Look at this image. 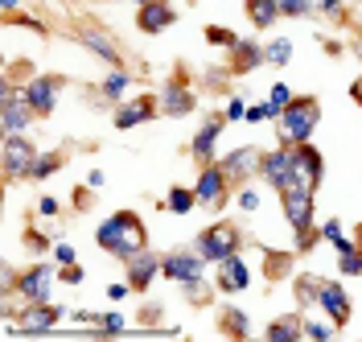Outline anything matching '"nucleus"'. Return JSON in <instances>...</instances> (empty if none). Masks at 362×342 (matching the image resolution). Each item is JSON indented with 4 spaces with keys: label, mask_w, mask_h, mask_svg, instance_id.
I'll return each mask as SVG.
<instances>
[{
    "label": "nucleus",
    "mask_w": 362,
    "mask_h": 342,
    "mask_svg": "<svg viewBox=\"0 0 362 342\" xmlns=\"http://www.w3.org/2000/svg\"><path fill=\"white\" fill-rule=\"evenodd\" d=\"M288 58H293V42L288 38H272L264 46V62H272V67H284Z\"/></svg>",
    "instance_id": "31"
},
{
    "label": "nucleus",
    "mask_w": 362,
    "mask_h": 342,
    "mask_svg": "<svg viewBox=\"0 0 362 342\" xmlns=\"http://www.w3.org/2000/svg\"><path fill=\"white\" fill-rule=\"evenodd\" d=\"M305 334H309V338H317V342L334 338V330H329V326H321V321H305Z\"/></svg>",
    "instance_id": "39"
},
{
    "label": "nucleus",
    "mask_w": 362,
    "mask_h": 342,
    "mask_svg": "<svg viewBox=\"0 0 362 342\" xmlns=\"http://www.w3.org/2000/svg\"><path fill=\"white\" fill-rule=\"evenodd\" d=\"M181 293H185V301H189V305H210V301H214V289L206 285V276H198V280H185V285H181Z\"/></svg>",
    "instance_id": "29"
},
{
    "label": "nucleus",
    "mask_w": 362,
    "mask_h": 342,
    "mask_svg": "<svg viewBox=\"0 0 362 342\" xmlns=\"http://www.w3.org/2000/svg\"><path fill=\"white\" fill-rule=\"evenodd\" d=\"M321 239H329V244L338 248V256H341V251H350V248H358L354 239H346V231H341V223H338V219H329V223L321 227Z\"/></svg>",
    "instance_id": "34"
},
{
    "label": "nucleus",
    "mask_w": 362,
    "mask_h": 342,
    "mask_svg": "<svg viewBox=\"0 0 362 342\" xmlns=\"http://www.w3.org/2000/svg\"><path fill=\"white\" fill-rule=\"evenodd\" d=\"M317 305L329 314L334 330H341V326L350 321V297H346V289L334 285V280H317Z\"/></svg>",
    "instance_id": "14"
},
{
    "label": "nucleus",
    "mask_w": 362,
    "mask_h": 342,
    "mask_svg": "<svg viewBox=\"0 0 362 342\" xmlns=\"http://www.w3.org/2000/svg\"><path fill=\"white\" fill-rule=\"evenodd\" d=\"M54 256H58V264H74V248H70V244H58Z\"/></svg>",
    "instance_id": "46"
},
{
    "label": "nucleus",
    "mask_w": 362,
    "mask_h": 342,
    "mask_svg": "<svg viewBox=\"0 0 362 342\" xmlns=\"http://www.w3.org/2000/svg\"><path fill=\"white\" fill-rule=\"evenodd\" d=\"M259 67H264V46L255 38H239L230 46V70L235 74H251V70H259Z\"/></svg>",
    "instance_id": "22"
},
{
    "label": "nucleus",
    "mask_w": 362,
    "mask_h": 342,
    "mask_svg": "<svg viewBox=\"0 0 362 342\" xmlns=\"http://www.w3.org/2000/svg\"><path fill=\"white\" fill-rule=\"evenodd\" d=\"M317 280H321V276H309V273L296 276V301H300V314H305L309 305H317Z\"/></svg>",
    "instance_id": "32"
},
{
    "label": "nucleus",
    "mask_w": 362,
    "mask_h": 342,
    "mask_svg": "<svg viewBox=\"0 0 362 342\" xmlns=\"http://www.w3.org/2000/svg\"><path fill=\"white\" fill-rule=\"evenodd\" d=\"M95 244L128 264L136 251H144V223L136 219L132 210H115L112 219H103V227L95 231Z\"/></svg>",
    "instance_id": "1"
},
{
    "label": "nucleus",
    "mask_w": 362,
    "mask_h": 342,
    "mask_svg": "<svg viewBox=\"0 0 362 342\" xmlns=\"http://www.w3.org/2000/svg\"><path fill=\"white\" fill-rule=\"evenodd\" d=\"M354 244H358V248H362V223H358V231H354Z\"/></svg>",
    "instance_id": "55"
},
{
    "label": "nucleus",
    "mask_w": 362,
    "mask_h": 342,
    "mask_svg": "<svg viewBox=\"0 0 362 342\" xmlns=\"http://www.w3.org/2000/svg\"><path fill=\"white\" fill-rule=\"evenodd\" d=\"M223 330L230 334V338H247L251 334V321L243 309H223Z\"/></svg>",
    "instance_id": "30"
},
{
    "label": "nucleus",
    "mask_w": 362,
    "mask_h": 342,
    "mask_svg": "<svg viewBox=\"0 0 362 342\" xmlns=\"http://www.w3.org/2000/svg\"><path fill=\"white\" fill-rule=\"evenodd\" d=\"M74 42L78 46H87L95 58H103L107 67H124V54L115 46V38L103 29V25H78V33H74Z\"/></svg>",
    "instance_id": "9"
},
{
    "label": "nucleus",
    "mask_w": 362,
    "mask_h": 342,
    "mask_svg": "<svg viewBox=\"0 0 362 342\" xmlns=\"http://www.w3.org/2000/svg\"><path fill=\"white\" fill-rule=\"evenodd\" d=\"M255 206H259V194L255 190H243L239 194V210H255Z\"/></svg>",
    "instance_id": "45"
},
{
    "label": "nucleus",
    "mask_w": 362,
    "mask_h": 342,
    "mask_svg": "<svg viewBox=\"0 0 362 342\" xmlns=\"http://www.w3.org/2000/svg\"><path fill=\"white\" fill-rule=\"evenodd\" d=\"M165 206H169L173 215H189V210L198 206V194H194V190H185V186H173V190H169V198H165Z\"/></svg>",
    "instance_id": "28"
},
{
    "label": "nucleus",
    "mask_w": 362,
    "mask_h": 342,
    "mask_svg": "<svg viewBox=\"0 0 362 342\" xmlns=\"http://www.w3.org/2000/svg\"><path fill=\"white\" fill-rule=\"evenodd\" d=\"M317 8H321L325 17H334V21H341V17H346V8H341V0H321Z\"/></svg>",
    "instance_id": "42"
},
{
    "label": "nucleus",
    "mask_w": 362,
    "mask_h": 342,
    "mask_svg": "<svg viewBox=\"0 0 362 342\" xmlns=\"http://www.w3.org/2000/svg\"><path fill=\"white\" fill-rule=\"evenodd\" d=\"M341 273L346 276H362V248L341 251Z\"/></svg>",
    "instance_id": "38"
},
{
    "label": "nucleus",
    "mask_w": 362,
    "mask_h": 342,
    "mask_svg": "<svg viewBox=\"0 0 362 342\" xmlns=\"http://www.w3.org/2000/svg\"><path fill=\"white\" fill-rule=\"evenodd\" d=\"M259 178H268V186H276L280 194H288L296 186H305V178L296 173V153L288 144H280V149H272L268 157L259 161ZM309 190V186H305Z\"/></svg>",
    "instance_id": "5"
},
{
    "label": "nucleus",
    "mask_w": 362,
    "mask_h": 342,
    "mask_svg": "<svg viewBox=\"0 0 362 342\" xmlns=\"http://www.w3.org/2000/svg\"><path fill=\"white\" fill-rule=\"evenodd\" d=\"M259 161H264V153L259 149H235V153H226L218 165H223V173L230 178V182H247L251 173H259Z\"/></svg>",
    "instance_id": "17"
},
{
    "label": "nucleus",
    "mask_w": 362,
    "mask_h": 342,
    "mask_svg": "<svg viewBox=\"0 0 362 342\" xmlns=\"http://www.w3.org/2000/svg\"><path fill=\"white\" fill-rule=\"evenodd\" d=\"M210 46H223V50H230L235 42H239V33L235 29H226V25H206V33H202Z\"/></svg>",
    "instance_id": "35"
},
{
    "label": "nucleus",
    "mask_w": 362,
    "mask_h": 342,
    "mask_svg": "<svg viewBox=\"0 0 362 342\" xmlns=\"http://www.w3.org/2000/svg\"><path fill=\"white\" fill-rule=\"evenodd\" d=\"M160 276V256L157 251H136L132 260H128V285H132V293H144L153 280Z\"/></svg>",
    "instance_id": "16"
},
{
    "label": "nucleus",
    "mask_w": 362,
    "mask_h": 342,
    "mask_svg": "<svg viewBox=\"0 0 362 342\" xmlns=\"http://www.w3.org/2000/svg\"><path fill=\"white\" fill-rule=\"evenodd\" d=\"M107 293H112V301H124V297L132 293V285H112V289H107Z\"/></svg>",
    "instance_id": "50"
},
{
    "label": "nucleus",
    "mask_w": 362,
    "mask_h": 342,
    "mask_svg": "<svg viewBox=\"0 0 362 342\" xmlns=\"http://www.w3.org/2000/svg\"><path fill=\"white\" fill-rule=\"evenodd\" d=\"M218 132H223V120H206L202 128L194 132V140H189V153H194V161H198V165H210Z\"/></svg>",
    "instance_id": "23"
},
{
    "label": "nucleus",
    "mask_w": 362,
    "mask_h": 342,
    "mask_svg": "<svg viewBox=\"0 0 362 342\" xmlns=\"http://www.w3.org/2000/svg\"><path fill=\"white\" fill-rule=\"evenodd\" d=\"M132 4H148V0H132Z\"/></svg>",
    "instance_id": "56"
},
{
    "label": "nucleus",
    "mask_w": 362,
    "mask_h": 342,
    "mask_svg": "<svg viewBox=\"0 0 362 342\" xmlns=\"http://www.w3.org/2000/svg\"><path fill=\"white\" fill-rule=\"evenodd\" d=\"M223 120H247V108H243V99H230L223 108Z\"/></svg>",
    "instance_id": "41"
},
{
    "label": "nucleus",
    "mask_w": 362,
    "mask_h": 342,
    "mask_svg": "<svg viewBox=\"0 0 362 342\" xmlns=\"http://www.w3.org/2000/svg\"><path fill=\"white\" fill-rule=\"evenodd\" d=\"M66 87V79L62 74H37V79H29L25 83V99H29V108L37 115H49L54 112V103H58V91Z\"/></svg>",
    "instance_id": "10"
},
{
    "label": "nucleus",
    "mask_w": 362,
    "mask_h": 342,
    "mask_svg": "<svg viewBox=\"0 0 362 342\" xmlns=\"http://www.w3.org/2000/svg\"><path fill=\"white\" fill-rule=\"evenodd\" d=\"M74 206H78V210H87V186H83V190H78V194H74Z\"/></svg>",
    "instance_id": "52"
},
{
    "label": "nucleus",
    "mask_w": 362,
    "mask_h": 342,
    "mask_svg": "<svg viewBox=\"0 0 362 342\" xmlns=\"http://www.w3.org/2000/svg\"><path fill=\"white\" fill-rule=\"evenodd\" d=\"M25 244H29V248H49V244H45V235H37V231H29V235H25Z\"/></svg>",
    "instance_id": "49"
},
{
    "label": "nucleus",
    "mask_w": 362,
    "mask_h": 342,
    "mask_svg": "<svg viewBox=\"0 0 362 342\" xmlns=\"http://www.w3.org/2000/svg\"><path fill=\"white\" fill-rule=\"evenodd\" d=\"M284 198V219H288V227L296 231V251H309L321 239V227L313 223V190H305V186H296L288 194H280Z\"/></svg>",
    "instance_id": "3"
},
{
    "label": "nucleus",
    "mask_w": 362,
    "mask_h": 342,
    "mask_svg": "<svg viewBox=\"0 0 362 342\" xmlns=\"http://www.w3.org/2000/svg\"><path fill=\"white\" fill-rule=\"evenodd\" d=\"M0 128H4V137H21L25 128L37 120V112L29 108V99L25 95H17L13 87H0Z\"/></svg>",
    "instance_id": "7"
},
{
    "label": "nucleus",
    "mask_w": 362,
    "mask_h": 342,
    "mask_svg": "<svg viewBox=\"0 0 362 342\" xmlns=\"http://www.w3.org/2000/svg\"><path fill=\"white\" fill-rule=\"evenodd\" d=\"M300 334H305V314H288L268 326V342H296Z\"/></svg>",
    "instance_id": "26"
},
{
    "label": "nucleus",
    "mask_w": 362,
    "mask_h": 342,
    "mask_svg": "<svg viewBox=\"0 0 362 342\" xmlns=\"http://www.w3.org/2000/svg\"><path fill=\"white\" fill-rule=\"evenodd\" d=\"M296 264V251H276V248H264V276L268 280H284L293 273Z\"/></svg>",
    "instance_id": "27"
},
{
    "label": "nucleus",
    "mask_w": 362,
    "mask_h": 342,
    "mask_svg": "<svg viewBox=\"0 0 362 342\" xmlns=\"http://www.w3.org/2000/svg\"><path fill=\"white\" fill-rule=\"evenodd\" d=\"M13 25H21V29H33V33H45V25L37 17H29V13H13Z\"/></svg>",
    "instance_id": "40"
},
{
    "label": "nucleus",
    "mask_w": 362,
    "mask_h": 342,
    "mask_svg": "<svg viewBox=\"0 0 362 342\" xmlns=\"http://www.w3.org/2000/svg\"><path fill=\"white\" fill-rule=\"evenodd\" d=\"M157 103H160V115H173V120H177V115H189L198 108V95L185 87V74H173V79L160 87Z\"/></svg>",
    "instance_id": "13"
},
{
    "label": "nucleus",
    "mask_w": 362,
    "mask_h": 342,
    "mask_svg": "<svg viewBox=\"0 0 362 342\" xmlns=\"http://www.w3.org/2000/svg\"><path fill=\"white\" fill-rule=\"evenodd\" d=\"M62 280H66V285H83V268H78V264H66V268H62Z\"/></svg>",
    "instance_id": "44"
},
{
    "label": "nucleus",
    "mask_w": 362,
    "mask_h": 342,
    "mask_svg": "<svg viewBox=\"0 0 362 342\" xmlns=\"http://www.w3.org/2000/svg\"><path fill=\"white\" fill-rule=\"evenodd\" d=\"M247 21L259 33H268L272 25L280 21V0H247Z\"/></svg>",
    "instance_id": "24"
},
{
    "label": "nucleus",
    "mask_w": 362,
    "mask_h": 342,
    "mask_svg": "<svg viewBox=\"0 0 362 342\" xmlns=\"http://www.w3.org/2000/svg\"><path fill=\"white\" fill-rule=\"evenodd\" d=\"M243 227H235V223H214V227H206V231H198V239H194V251L202 256L206 264L214 260H223V256H230V251H239L243 248Z\"/></svg>",
    "instance_id": "4"
},
{
    "label": "nucleus",
    "mask_w": 362,
    "mask_h": 342,
    "mask_svg": "<svg viewBox=\"0 0 362 342\" xmlns=\"http://www.w3.org/2000/svg\"><path fill=\"white\" fill-rule=\"evenodd\" d=\"M317 120H321V103H317L313 95H293L288 99V108L280 112V144H305V140L313 137Z\"/></svg>",
    "instance_id": "2"
},
{
    "label": "nucleus",
    "mask_w": 362,
    "mask_h": 342,
    "mask_svg": "<svg viewBox=\"0 0 362 342\" xmlns=\"http://www.w3.org/2000/svg\"><path fill=\"white\" fill-rule=\"evenodd\" d=\"M132 70H124V67H112L107 70V74H103V83H99V95H103V99H107V103H119V95L128 91V87H132Z\"/></svg>",
    "instance_id": "25"
},
{
    "label": "nucleus",
    "mask_w": 362,
    "mask_h": 342,
    "mask_svg": "<svg viewBox=\"0 0 362 342\" xmlns=\"http://www.w3.org/2000/svg\"><path fill=\"white\" fill-rule=\"evenodd\" d=\"M313 0H280V17H309Z\"/></svg>",
    "instance_id": "37"
},
{
    "label": "nucleus",
    "mask_w": 362,
    "mask_h": 342,
    "mask_svg": "<svg viewBox=\"0 0 362 342\" xmlns=\"http://www.w3.org/2000/svg\"><path fill=\"white\" fill-rule=\"evenodd\" d=\"M288 99H293V91H288L284 83H276V87H272V103H276V108H288Z\"/></svg>",
    "instance_id": "43"
},
{
    "label": "nucleus",
    "mask_w": 362,
    "mask_h": 342,
    "mask_svg": "<svg viewBox=\"0 0 362 342\" xmlns=\"http://www.w3.org/2000/svg\"><path fill=\"white\" fill-rule=\"evenodd\" d=\"M153 115H160V103H157V99H148V95H140L136 103H119L112 120H115V128H124V132H128V128H136V124H148Z\"/></svg>",
    "instance_id": "18"
},
{
    "label": "nucleus",
    "mask_w": 362,
    "mask_h": 342,
    "mask_svg": "<svg viewBox=\"0 0 362 342\" xmlns=\"http://www.w3.org/2000/svg\"><path fill=\"white\" fill-rule=\"evenodd\" d=\"M49 285H54V268L49 264H33L17 276V297L21 301H49Z\"/></svg>",
    "instance_id": "15"
},
{
    "label": "nucleus",
    "mask_w": 362,
    "mask_h": 342,
    "mask_svg": "<svg viewBox=\"0 0 362 342\" xmlns=\"http://www.w3.org/2000/svg\"><path fill=\"white\" fill-rule=\"evenodd\" d=\"M124 326H128V321L119 318V314H99V330H103V338H119Z\"/></svg>",
    "instance_id": "36"
},
{
    "label": "nucleus",
    "mask_w": 362,
    "mask_h": 342,
    "mask_svg": "<svg viewBox=\"0 0 362 342\" xmlns=\"http://www.w3.org/2000/svg\"><path fill=\"white\" fill-rule=\"evenodd\" d=\"M0 8H4V13H17V8H21V0H0Z\"/></svg>",
    "instance_id": "54"
},
{
    "label": "nucleus",
    "mask_w": 362,
    "mask_h": 342,
    "mask_svg": "<svg viewBox=\"0 0 362 342\" xmlns=\"http://www.w3.org/2000/svg\"><path fill=\"white\" fill-rule=\"evenodd\" d=\"M173 21H177V13L169 8V0H148V4H140V13H136V25H140L144 33H160V29H169Z\"/></svg>",
    "instance_id": "21"
},
{
    "label": "nucleus",
    "mask_w": 362,
    "mask_h": 342,
    "mask_svg": "<svg viewBox=\"0 0 362 342\" xmlns=\"http://www.w3.org/2000/svg\"><path fill=\"white\" fill-rule=\"evenodd\" d=\"M247 120H251V124H264V120H268V112H264V103H255V108H247Z\"/></svg>",
    "instance_id": "47"
},
{
    "label": "nucleus",
    "mask_w": 362,
    "mask_h": 342,
    "mask_svg": "<svg viewBox=\"0 0 362 342\" xmlns=\"http://www.w3.org/2000/svg\"><path fill=\"white\" fill-rule=\"evenodd\" d=\"M350 95H354V103L362 108V79H354V87H350Z\"/></svg>",
    "instance_id": "53"
},
{
    "label": "nucleus",
    "mask_w": 362,
    "mask_h": 342,
    "mask_svg": "<svg viewBox=\"0 0 362 342\" xmlns=\"http://www.w3.org/2000/svg\"><path fill=\"white\" fill-rule=\"evenodd\" d=\"M194 194H198V203H202V206H214V210L230 203V178L223 173V165H218V161H210V165L198 169Z\"/></svg>",
    "instance_id": "6"
},
{
    "label": "nucleus",
    "mask_w": 362,
    "mask_h": 342,
    "mask_svg": "<svg viewBox=\"0 0 362 342\" xmlns=\"http://www.w3.org/2000/svg\"><path fill=\"white\" fill-rule=\"evenodd\" d=\"M62 305H49V301H25L21 318H17V334H49L58 321H62Z\"/></svg>",
    "instance_id": "8"
},
{
    "label": "nucleus",
    "mask_w": 362,
    "mask_h": 342,
    "mask_svg": "<svg viewBox=\"0 0 362 342\" xmlns=\"http://www.w3.org/2000/svg\"><path fill=\"white\" fill-rule=\"evenodd\" d=\"M202 273H206V260L194 248L189 251H165V256H160V276H169V280H177V285L198 280Z\"/></svg>",
    "instance_id": "11"
},
{
    "label": "nucleus",
    "mask_w": 362,
    "mask_h": 342,
    "mask_svg": "<svg viewBox=\"0 0 362 342\" xmlns=\"http://www.w3.org/2000/svg\"><path fill=\"white\" fill-rule=\"evenodd\" d=\"M87 190H103V169H90L87 173Z\"/></svg>",
    "instance_id": "48"
},
{
    "label": "nucleus",
    "mask_w": 362,
    "mask_h": 342,
    "mask_svg": "<svg viewBox=\"0 0 362 342\" xmlns=\"http://www.w3.org/2000/svg\"><path fill=\"white\" fill-rule=\"evenodd\" d=\"M247 280H251V273H247V264H243L239 251H230V256L218 260V289H223V293H243Z\"/></svg>",
    "instance_id": "20"
},
{
    "label": "nucleus",
    "mask_w": 362,
    "mask_h": 342,
    "mask_svg": "<svg viewBox=\"0 0 362 342\" xmlns=\"http://www.w3.org/2000/svg\"><path fill=\"white\" fill-rule=\"evenodd\" d=\"M4 178H29L33 161H37V149L29 137H4Z\"/></svg>",
    "instance_id": "12"
},
{
    "label": "nucleus",
    "mask_w": 362,
    "mask_h": 342,
    "mask_svg": "<svg viewBox=\"0 0 362 342\" xmlns=\"http://www.w3.org/2000/svg\"><path fill=\"white\" fill-rule=\"evenodd\" d=\"M58 169H62V153H37L33 169H29V178H54Z\"/></svg>",
    "instance_id": "33"
},
{
    "label": "nucleus",
    "mask_w": 362,
    "mask_h": 342,
    "mask_svg": "<svg viewBox=\"0 0 362 342\" xmlns=\"http://www.w3.org/2000/svg\"><path fill=\"white\" fill-rule=\"evenodd\" d=\"M42 215H58V198H42Z\"/></svg>",
    "instance_id": "51"
},
{
    "label": "nucleus",
    "mask_w": 362,
    "mask_h": 342,
    "mask_svg": "<svg viewBox=\"0 0 362 342\" xmlns=\"http://www.w3.org/2000/svg\"><path fill=\"white\" fill-rule=\"evenodd\" d=\"M293 153H296V173H300V178H305V186L317 194V186L325 182V157L317 153L309 140H305V144H296Z\"/></svg>",
    "instance_id": "19"
}]
</instances>
